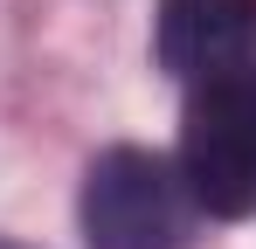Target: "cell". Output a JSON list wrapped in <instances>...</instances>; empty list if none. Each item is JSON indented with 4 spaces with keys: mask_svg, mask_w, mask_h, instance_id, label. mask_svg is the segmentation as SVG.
Returning a JSON list of instances; mask_svg holds the SVG:
<instances>
[{
    "mask_svg": "<svg viewBox=\"0 0 256 249\" xmlns=\"http://www.w3.org/2000/svg\"><path fill=\"white\" fill-rule=\"evenodd\" d=\"M194 214L201 208L180 180V160L152 146L97 152L84 173V194H76V222H84L90 249H187Z\"/></svg>",
    "mask_w": 256,
    "mask_h": 249,
    "instance_id": "cell-1",
    "label": "cell"
},
{
    "mask_svg": "<svg viewBox=\"0 0 256 249\" xmlns=\"http://www.w3.org/2000/svg\"><path fill=\"white\" fill-rule=\"evenodd\" d=\"M180 180H187L194 208L214 222H250L256 214V62L187 90Z\"/></svg>",
    "mask_w": 256,
    "mask_h": 249,
    "instance_id": "cell-2",
    "label": "cell"
},
{
    "mask_svg": "<svg viewBox=\"0 0 256 249\" xmlns=\"http://www.w3.org/2000/svg\"><path fill=\"white\" fill-rule=\"evenodd\" d=\"M160 70L187 83L228 76L256 62V0H160Z\"/></svg>",
    "mask_w": 256,
    "mask_h": 249,
    "instance_id": "cell-3",
    "label": "cell"
},
{
    "mask_svg": "<svg viewBox=\"0 0 256 249\" xmlns=\"http://www.w3.org/2000/svg\"><path fill=\"white\" fill-rule=\"evenodd\" d=\"M0 249H28V242H7V236H0Z\"/></svg>",
    "mask_w": 256,
    "mask_h": 249,
    "instance_id": "cell-4",
    "label": "cell"
}]
</instances>
